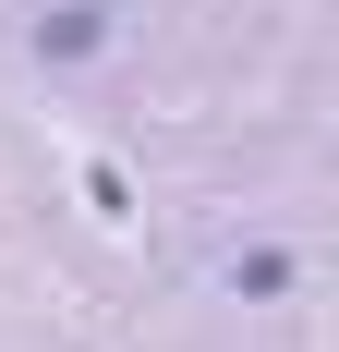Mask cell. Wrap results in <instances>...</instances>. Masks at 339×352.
<instances>
[{
    "mask_svg": "<svg viewBox=\"0 0 339 352\" xmlns=\"http://www.w3.org/2000/svg\"><path fill=\"white\" fill-rule=\"evenodd\" d=\"M85 49H109V0H49L36 12V61H85Z\"/></svg>",
    "mask_w": 339,
    "mask_h": 352,
    "instance_id": "1",
    "label": "cell"
}]
</instances>
